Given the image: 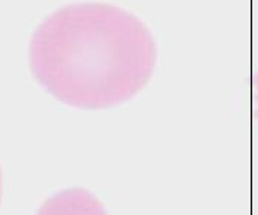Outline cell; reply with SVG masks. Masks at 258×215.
Masks as SVG:
<instances>
[{"instance_id": "cell-1", "label": "cell", "mask_w": 258, "mask_h": 215, "mask_svg": "<svg viewBox=\"0 0 258 215\" xmlns=\"http://www.w3.org/2000/svg\"><path fill=\"white\" fill-rule=\"evenodd\" d=\"M30 65L54 98L78 109H107L132 98L148 82L156 44L126 11L78 3L56 11L35 30Z\"/></svg>"}, {"instance_id": "cell-2", "label": "cell", "mask_w": 258, "mask_h": 215, "mask_svg": "<svg viewBox=\"0 0 258 215\" xmlns=\"http://www.w3.org/2000/svg\"><path fill=\"white\" fill-rule=\"evenodd\" d=\"M37 215H107L100 200L84 189H68L47 199Z\"/></svg>"}, {"instance_id": "cell-3", "label": "cell", "mask_w": 258, "mask_h": 215, "mask_svg": "<svg viewBox=\"0 0 258 215\" xmlns=\"http://www.w3.org/2000/svg\"><path fill=\"white\" fill-rule=\"evenodd\" d=\"M0 192H2V177H0Z\"/></svg>"}]
</instances>
